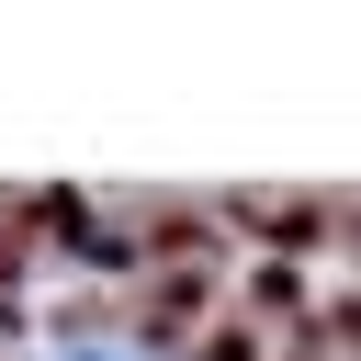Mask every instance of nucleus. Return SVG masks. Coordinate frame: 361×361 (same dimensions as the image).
<instances>
[{
	"label": "nucleus",
	"instance_id": "nucleus-1",
	"mask_svg": "<svg viewBox=\"0 0 361 361\" xmlns=\"http://www.w3.org/2000/svg\"><path fill=\"white\" fill-rule=\"evenodd\" d=\"M192 361H282V338H271L259 316H237V305H226V316L203 327V350H192Z\"/></svg>",
	"mask_w": 361,
	"mask_h": 361
}]
</instances>
